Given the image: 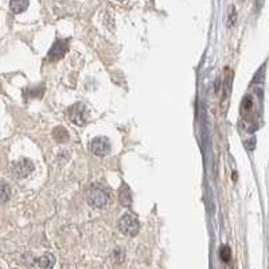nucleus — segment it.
<instances>
[{"label":"nucleus","instance_id":"obj_10","mask_svg":"<svg viewBox=\"0 0 269 269\" xmlns=\"http://www.w3.org/2000/svg\"><path fill=\"white\" fill-rule=\"evenodd\" d=\"M11 197V188L7 183L0 182V205L5 203Z\"/></svg>","mask_w":269,"mask_h":269},{"label":"nucleus","instance_id":"obj_12","mask_svg":"<svg viewBox=\"0 0 269 269\" xmlns=\"http://www.w3.org/2000/svg\"><path fill=\"white\" fill-rule=\"evenodd\" d=\"M221 259L224 260V261H229V260H230V248H229V246H222Z\"/></svg>","mask_w":269,"mask_h":269},{"label":"nucleus","instance_id":"obj_9","mask_svg":"<svg viewBox=\"0 0 269 269\" xmlns=\"http://www.w3.org/2000/svg\"><path fill=\"white\" fill-rule=\"evenodd\" d=\"M29 0H10V8L14 14H20L27 10Z\"/></svg>","mask_w":269,"mask_h":269},{"label":"nucleus","instance_id":"obj_6","mask_svg":"<svg viewBox=\"0 0 269 269\" xmlns=\"http://www.w3.org/2000/svg\"><path fill=\"white\" fill-rule=\"evenodd\" d=\"M67 48H69L67 41L58 39L57 42L53 45V47L50 48V51H48V61L55 62V61H58V59H61V58L65 55V53L67 51Z\"/></svg>","mask_w":269,"mask_h":269},{"label":"nucleus","instance_id":"obj_5","mask_svg":"<svg viewBox=\"0 0 269 269\" xmlns=\"http://www.w3.org/2000/svg\"><path fill=\"white\" fill-rule=\"evenodd\" d=\"M69 119L74 123L76 125H82L87 123L88 115L87 111H85V106L82 105V104H76V105H73L70 109H69Z\"/></svg>","mask_w":269,"mask_h":269},{"label":"nucleus","instance_id":"obj_3","mask_svg":"<svg viewBox=\"0 0 269 269\" xmlns=\"http://www.w3.org/2000/svg\"><path fill=\"white\" fill-rule=\"evenodd\" d=\"M11 174L16 178H26L34 171V164L29 159H20L18 162L11 164Z\"/></svg>","mask_w":269,"mask_h":269},{"label":"nucleus","instance_id":"obj_2","mask_svg":"<svg viewBox=\"0 0 269 269\" xmlns=\"http://www.w3.org/2000/svg\"><path fill=\"white\" fill-rule=\"evenodd\" d=\"M119 229L121 233H124L125 235H130V237H134V235L139 233L140 224L139 220L132 214H125L121 217L120 222H119Z\"/></svg>","mask_w":269,"mask_h":269},{"label":"nucleus","instance_id":"obj_4","mask_svg":"<svg viewBox=\"0 0 269 269\" xmlns=\"http://www.w3.org/2000/svg\"><path fill=\"white\" fill-rule=\"evenodd\" d=\"M90 149L93 154L96 156H106V155L111 152V143L106 137H96V139L91 141Z\"/></svg>","mask_w":269,"mask_h":269},{"label":"nucleus","instance_id":"obj_8","mask_svg":"<svg viewBox=\"0 0 269 269\" xmlns=\"http://www.w3.org/2000/svg\"><path fill=\"white\" fill-rule=\"evenodd\" d=\"M38 265L41 269H53L55 265V257L51 253H46L38 260Z\"/></svg>","mask_w":269,"mask_h":269},{"label":"nucleus","instance_id":"obj_7","mask_svg":"<svg viewBox=\"0 0 269 269\" xmlns=\"http://www.w3.org/2000/svg\"><path fill=\"white\" fill-rule=\"evenodd\" d=\"M119 201L124 207H130L132 205V194H131V190L128 186H123L120 188V192H119Z\"/></svg>","mask_w":269,"mask_h":269},{"label":"nucleus","instance_id":"obj_11","mask_svg":"<svg viewBox=\"0 0 269 269\" xmlns=\"http://www.w3.org/2000/svg\"><path fill=\"white\" fill-rule=\"evenodd\" d=\"M54 139L59 141V143H63V141H67L69 140V134H67L65 128H55V131L53 132Z\"/></svg>","mask_w":269,"mask_h":269},{"label":"nucleus","instance_id":"obj_1","mask_svg":"<svg viewBox=\"0 0 269 269\" xmlns=\"http://www.w3.org/2000/svg\"><path fill=\"white\" fill-rule=\"evenodd\" d=\"M87 199L90 206L104 207L109 201V195L105 188H102L101 186H93L88 190Z\"/></svg>","mask_w":269,"mask_h":269}]
</instances>
